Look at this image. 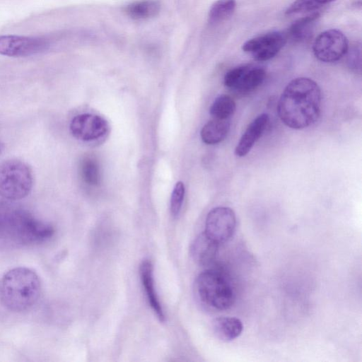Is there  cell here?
<instances>
[{
  "label": "cell",
  "mask_w": 362,
  "mask_h": 362,
  "mask_svg": "<svg viewBox=\"0 0 362 362\" xmlns=\"http://www.w3.org/2000/svg\"><path fill=\"white\" fill-rule=\"evenodd\" d=\"M322 95L318 84L309 78L298 77L285 87L278 103L281 122L294 129L314 124L320 114Z\"/></svg>",
  "instance_id": "1"
},
{
  "label": "cell",
  "mask_w": 362,
  "mask_h": 362,
  "mask_svg": "<svg viewBox=\"0 0 362 362\" xmlns=\"http://www.w3.org/2000/svg\"><path fill=\"white\" fill-rule=\"evenodd\" d=\"M11 202H0V248L39 245L54 235L51 225Z\"/></svg>",
  "instance_id": "2"
},
{
  "label": "cell",
  "mask_w": 362,
  "mask_h": 362,
  "mask_svg": "<svg viewBox=\"0 0 362 362\" xmlns=\"http://www.w3.org/2000/svg\"><path fill=\"white\" fill-rule=\"evenodd\" d=\"M41 294L38 275L27 267H16L2 276L0 281V301L8 310L22 313L31 309Z\"/></svg>",
  "instance_id": "3"
},
{
  "label": "cell",
  "mask_w": 362,
  "mask_h": 362,
  "mask_svg": "<svg viewBox=\"0 0 362 362\" xmlns=\"http://www.w3.org/2000/svg\"><path fill=\"white\" fill-rule=\"evenodd\" d=\"M196 293L207 307L221 311L229 309L235 301V290L228 274L211 268L200 273L195 281Z\"/></svg>",
  "instance_id": "4"
},
{
  "label": "cell",
  "mask_w": 362,
  "mask_h": 362,
  "mask_svg": "<svg viewBox=\"0 0 362 362\" xmlns=\"http://www.w3.org/2000/svg\"><path fill=\"white\" fill-rule=\"evenodd\" d=\"M33 175L30 168L18 159L0 164V196L8 201L20 200L32 190Z\"/></svg>",
  "instance_id": "5"
},
{
  "label": "cell",
  "mask_w": 362,
  "mask_h": 362,
  "mask_svg": "<svg viewBox=\"0 0 362 362\" xmlns=\"http://www.w3.org/2000/svg\"><path fill=\"white\" fill-rule=\"evenodd\" d=\"M349 47L348 39L341 31L329 29L322 32L315 38L313 51L318 60L331 63L345 56Z\"/></svg>",
  "instance_id": "6"
},
{
  "label": "cell",
  "mask_w": 362,
  "mask_h": 362,
  "mask_svg": "<svg viewBox=\"0 0 362 362\" xmlns=\"http://www.w3.org/2000/svg\"><path fill=\"white\" fill-rule=\"evenodd\" d=\"M236 224V216L232 209L217 206L208 213L204 232L221 245L231 239L235 233Z\"/></svg>",
  "instance_id": "7"
},
{
  "label": "cell",
  "mask_w": 362,
  "mask_h": 362,
  "mask_svg": "<svg viewBox=\"0 0 362 362\" xmlns=\"http://www.w3.org/2000/svg\"><path fill=\"white\" fill-rule=\"evenodd\" d=\"M49 46V41L45 37L0 35V54L4 56L30 57L45 52Z\"/></svg>",
  "instance_id": "8"
},
{
  "label": "cell",
  "mask_w": 362,
  "mask_h": 362,
  "mask_svg": "<svg viewBox=\"0 0 362 362\" xmlns=\"http://www.w3.org/2000/svg\"><path fill=\"white\" fill-rule=\"evenodd\" d=\"M265 76L264 69L252 64H244L229 70L224 76L223 82L226 87L245 94L259 86Z\"/></svg>",
  "instance_id": "9"
},
{
  "label": "cell",
  "mask_w": 362,
  "mask_h": 362,
  "mask_svg": "<svg viewBox=\"0 0 362 362\" xmlns=\"http://www.w3.org/2000/svg\"><path fill=\"white\" fill-rule=\"evenodd\" d=\"M286 42V36L281 32L272 31L247 40L242 49L259 62L267 61L274 57Z\"/></svg>",
  "instance_id": "10"
},
{
  "label": "cell",
  "mask_w": 362,
  "mask_h": 362,
  "mask_svg": "<svg viewBox=\"0 0 362 362\" xmlns=\"http://www.w3.org/2000/svg\"><path fill=\"white\" fill-rule=\"evenodd\" d=\"M69 129L77 139L90 141L103 137L108 131V124L105 119L98 115L83 113L72 119Z\"/></svg>",
  "instance_id": "11"
},
{
  "label": "cell",
  "mask_w": 362,
  "mask_h": 362,
  "mask_svg": "<svg viewBox=\"0 0 362 362\" xmlns=\"http://www.w3.org/2000/svg\"><path fill=\"white\" fill-rule=\"evenodd\" d=\"M269 122V115L262 113L248 125L235 148V154L237 156L243 157L250 152L256 141L264 134Z\"/></svg>",
  "instance_id": "12"
},
{
  "label": "cell",
  "mask_w": 362,
  "mask_h": 362,
  "mask_svg": "<svg viewBox=\"0 0 362 362\" xmlns=\"http://www.w3.org/2000/svg\"><path fill=\"white\" fill-rule=\"evenodd\" d=\"M219 245L218 243L203 232L192 242L190 254L197 264L209 266L215 262L217 257Z\"/></svg>",
  "instance_id": "13"
},
{
  "label": "cell",
  "mask_w": 362,
  "mask_h": 362,
  "mask_svg": "<svg viewBox=\"0 0 362 362\" xmlns=\"http://www.w3.org/2000/svg\"><path fill=\"white\" fill-rule=\"evenodd\" d=\"M139 274L142 286L151 309L158 319L160 322H163L165 320V315L156 292L153 265L151 261L145 259L141 262L139 267Z\"/></svg>",
  "instance_id": "14"
},
{
  "label": "cell",
  "mask_w": 362,
  "mask_h": 362,
  "mask_svg": "<svg viewBox=\"0 0 362 362\" xmlns=\"http://www.w3.org/2000/svg\"><path fill=\"white\" fill-rule=\"evenodd\" d=\"M212 329L220 340L230 341L241 334L243 325L240 319L235 317H218L213 320Z\"/></svg>",
  "instance_id": "15"
},
{
  "label": "cell",
  "mask_w": 362,
  "mask_h": 362,
  "mask_svg": "<svg viewBox=\"0 0 362 362\" xmlns=\"http://www.w3.org/2000/svg\"><path fill=\"white\" fill-rule=\"evenodd\" d=\"M229 119L214 118L206 123L200 132L202 141L206 144H216L223 141L230 131Z\"/></svg>",
  "instance_id": "16"
},
{
  "label": "cell",
  "mask_w": 362,
  "mask_h": 362,
  "mask_svg": "<svg viewBox=\"0 0 362 362\" xmlns=\"http://www.w3.org/2000/svg\"><path fill=\"white\" fill-rule=\"evenodd\" d=\"M160 11L157 0H141L132 2L124 8L125 13L132 19L142 21L156 17Z\"/></svg>",
  "instance_id": "17"
},
{
  "label": "cell",
  "mask_w": 362,
  "mask_h": 362,
  "mask_svg": "<svg viewBox=\"0 0 362 362\" xmlns=\"http://www.w3.org/2000/svg\"><path fill=\"white\" fill-rule=\"evenodd\" d=\"M320 13L315 11L294 21L288 29L291 37L296 41L308 38L314 23L320 18Z\"/></svg>",
  "instance_id": "18"
},
{
  "label": "cell",
  "mask_w": 362,
  "mask_h": 362,
  "mask_svg": "<svg viewBox=\"0 0 362 362\" xmlns=\"http://www.w3.org/2000/svg\"><path fill=\"white\" fill-rule=\"evenodd\" d=\"M235 7V0H217L209 9V22L211 24H216L226 20L234 13Z\"/></svg>",
  "instance_id": "19"
},
{
  "label": "cell",
  "mask_w": 362,
  "mask_h": 362,
  "mask_svg": "<svg viewBox=\"0 0 362 362\" xmlns=\"http://www.w3.org/2000/svg\"><path fill=\"white\" fill-rule=\"evenodd\" d=\"M236 109L234 100L228 95H221L217 97L211 104L209 112L216 119H229Z\"/></svg>",
  "instance_id": "20"
},
{
  "label": "cell",
  "mask_w": 362,
  "mask_h": 362,
  "mask_svg": "<svg viewBox=\"0 0 362 362\" xmlns=\"http://www.w3.org/2000/svg\"><path fill=\"white\" fill-rule=\"evenodd\" d=\"M80 173L83 180L88 185L95 186L100 183V172L98 162L91 157L84 158L80 165Z\"/></svg>",
  "instance_id": "21"
},
{
  "label": "cell",
  "mask_w": 362,
  "mask_h": 362,
  "mask_svg": "<svg viewBox=\"0 0 362 362\" xmlns=\"http://www.w3.org/2000/svg\"><path fill=\"white\" fill-rule=\"evenodd\" d=\"M335 0H295L286 10V15L315 11Z\"/></svg>",
  "instance_id": "22"
},
{
  "label": "cell",
  "mask_w": 362,
  "mask_h": 362,
  "mask_svg": "<svg viewBox=\"0 0 362 362\" xmlns=\"http://www.w3.org/2000/svg\"><path fill=\"white\" fill-rule=\"evenodd\" d=\"M185 185L182 182H177L172 192L170 197V212L173 216L176 217L182 209L185 197Z\"/></svg>",
  "instance_id": "23"
},
{
  "label": "cell",
  "mask_w": 362,
  "mask_h": 362,
  "mask_svg": "<svg viewBox=\"0 0 362 362\" xmlns=\"http://www.w3.org/2000/svg\"><path fill=\"white\" fill-rule=\"evenodd\" d=\"M348 54V64L353 69H359L361 67V52L360 47L357 46L353 47L351 50L349 49L346 52Z\"/></svg>",
  "instance_id": "24"
},
{
  "label": "cell",
  "mask_w": 362,
  "mask_h": 362,
  "mask_svg": "<svg viewBox=\"0 0 362 362\" xmlns=\"http://www.w3.org/2000/svg\"><path fill=\"white\" fill-rule=\"evenodd\" d=\"M4 148V144H3V143H1V142L0 141V154H1V152L3 151Z\"/></svg>",
  "instance_id": "25"
}]
</instances>
